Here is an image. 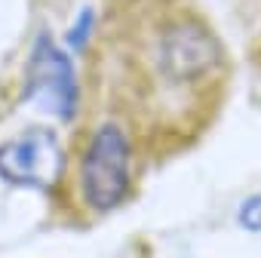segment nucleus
Wrapping results in <instances>:
<instances>
[{
  "label": "nucleus",
  "instance_id": "f257e3e1",
  "mask_svg": "<svg viewBox=\"0 0 261 258\" xmlns=\"http://www.w3.org/2000/svg\"><path fill=\"white\" fill-rule=\"evenodd\" d=\"M129 163H133V148L126 133L114 123L98 126L80 166L83 200L95 212H108L123 203V197L129 194Z\"/></svg>",
  "mask_w": 261,
  "mask_h": 258
},
{
  "label": "nucleus",
  "instance_id": "f03ea898",
  "mask_svg": "<svg viewBox=\"0 0 261 258\" xmlns=\"http://www.w3.org/2000/svg\"><path fill=\"white\" fill-rule=\"evenodd\" d=\"M62 169H65L62 142L46 126L25 129L13 142L0 145V178L10 185L46 191L59 182Z\"/></svg>",
  "mask_w": 261,
  "mask_h": 258
},
{
  "label": "nucleus",
  "instance_id": "7ed1b4c3",
  "mask_svg": "<svg viewBox=\"0 0 261 258\" xmlns=\"http://www.w3.org/2000/svg\"><path fill=\"white\" fill-rule=\"evenodd\" d=\"M28 95L43 101L56 117L71 120L77 111V80L68 56L53 46L46 34H40L31 65H28Z\"/></svg>",
  "mask_w": 261,
  "mask_h": 258
},
{
  "label": "nucleus",
  "instance_id": "20e7f679",
  "mask_svg": "<svg viewBox=\"0 0 261 258\" xmlns=\"http://www.w3.org/2000/svg\"><path fill=\"white\" fill-rule=\"evenodd\" d=\"M240 224L246 230H261V194L249 197L240 209Z\"/></svg>",
  "mask_w": 261,
  "mask_h": 258
}]
</instances>
